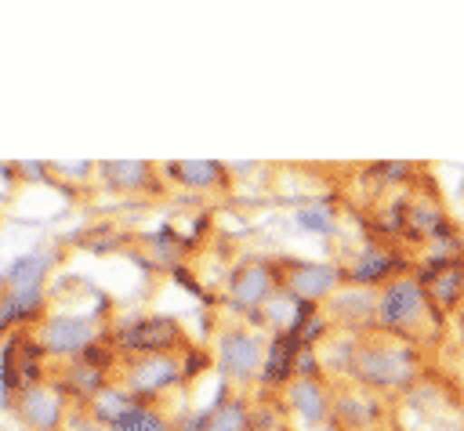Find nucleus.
I'll list each match as a JSON object with an SVG mask.
<instances>
[{
  "instance_id": "obj_30",
  "label": "nucleus",
  "mask_w": 464,
  "mask_h": 431,
  "mask_svg": "<svg viewBox=\"0 0 464 431\" xmlns=\"http://www.w3.org/2000/svg\"><path fill=\"white\" fill-rule=\"evenodd\" d=\"M283 402L276 398H261L257 406H250V427L246 431H286V417H283Z\"/></svg>"
},
{
  "instance_id": "obj_24",
  "label": "nucleus",
  "mask_w": 464,
  "mask_h": 431,
  "mask_svg": "<svg viewBox=\"0 0 464 431\" xmlns=\"http://www.w3.org/2000/svg\"><path fill=\"white\" fill-rule=\"evenodd\" d=\"M145 246H149V257L160 264V268H178V264H185L181 257H185V235L178 232V228H170V225H160V228H152L149 235H145Z\"/></svg>"
},
{
  "instance_id": "obj_17",
  "label": "nucleus",
  "mask_w": 464,
  "mask_h": 431,
  "mask_svg": "<svg viewBox=\"0 0 464 431\" xmlns=\"http://www.w3.org/2000/svg\"><path fill=\"white\" fill-rule=\"evenodd\" d=\"M160 167L145 163V159H102L98 163V181L109 188V192H120V196H145V192H156L160 188Z\"/></svg>"
},
{
  "instance_id": "obj_37",
  "label": "nucleus",
  "mask_w": 464,
  "mask_h": 431,
  "mask_svg": "<svg viewBox=\"0 0 464 431\" xmlns=\"http://www.w3.org/2000/svg\"><path fill=\"white\" fill-rule=\"evenodd\" d=\"M170 279L185 290V293H192V297H199V301H210V293H203V286H199V279L188 272V264H178V268H170Z\"/></svg>"
},
{
  "instance_id": "obj_38",
  "label": "nucleus",
  "mask_w": 464,
  "mask_h": 431,
  "mask_svg": "<svg viewBox=\"0 0 464 431\" xmlns=\"http://www.w3.org/2000/svg\"><path fill=\"white\" fill-rule=\"evenodd\" d=\"M65 431H109V427H105V424H98V420H91V413H87V409H72V413H69Z\"/></svg>"
},
{
  "instance_id": "obj_26",
  "label": "nucleus",
  "mask_w": 464,
  "mask_h": 431,
  "mask_svg": "<svg viewBox=\"0 0 464 431\" xmlns=\"http://www.w3.org/2000/svg\"><path fill=\"white\" fill-rule=\"evenodd\" d=\"M362 181L373 188V192H392V188H410L413 185V167L410 163H370L362 170Z\"/></svg>"
},
{
  "instance_id": "obj_18",
  "label": "nucleus",
  "mask_w": 464,
  "mask_h": 431,
  "mask_svg": "<svg viewBox=\"0 0 464 431\" xmlns=\"http://www.w3.org/2000/svg\"><path fill=\"white\" fill-rule=\"evenodd\" d=\"M51 384L72 402V409H87L91 398L102 395L112 380H109V369H98V366H87V362L72 359V362H62L51 373Z\"/></svg>"
},
{
  "instance_id": "obj_13",
  "label": "nucleus",
  "mask_w": 464,
  "mask_h": 431,
  "mask_svg": "<svg viewBox=\"0 0 464 431\" xmlns=\"http://www.w3.org/2000/svg\"><path fill=\"white\" fill-rule=\"evenodd\" d=\"M413 279L424 286L435 311H453L464 304V257L453 261H417Z\"/></svg>"
},
{
  "instance_id": "obj_34",
  "label": "nucleus",
  "mask_w": 464,
  "mask_h": 431,
  "mask_svg": "<svg viewBox=\"0 0 464 431\" xmlns=\"http://www.w3.org/2000/svg\"><path fill=\"white\" fill-rule=\"evenodd\" d=\"M80 362L98 366V369H112V366L120 362V355H116V348H112V344H109V337H105V340H94V344L80 355Z\"/></svg>"
},
{
  "instance_id": "obj_29",
  "label": "nucleus",
  "mask_w": 464,
  "mask_h": 431,
  "mask_svg": "<svg viewBox=\"0 0 464 431\" xmlns=\"http://www.w3.org/2000/svg\"><path fill=\"white\" fill-rule=\"evenodd\" d=\"M294 225L312 235H334L337 232V210L330 203H304L294 210Z\"/></svg>"
},
{
  "instance_id": "obj_21",
  "label": "nucleus",
  "mask_w": 464,
  "mask_h": 431,
  "mask_svg": "<svg viewBox=\"0 0 464 431\" xmlns=\"http://www.w3.org/2000/svg\"><path fill=\"white\" fill-rule=\"evenodd\" d=\"M54 268V254L47 250H25L18 254L4 275H0V290H33V286H44V279L51 275Z\"/></svg>"
},
{
  "instance_id": "obj_10",
  "label": "nucleus",
  "mask_w": 464,
  "mask_h": 431,
  "mask_svg": "<svg viewBox=\"0 0 464 431\" xmlns=\"http://www.w3.org/2000/svg\"><path fill=\"white\" fill-rule=\"evenodd\" d=\"M406 268H410L406 257H402L395 246L377 243V239H370V243H362L359 250H352V254L344 257V264H341L344 283L370 286V290H381L384 283L406 275Z\"/></svg>"
},
{
  "instance_id": "obj_16",
  "label": "nucleus",
  "mask_w": 464,
  "mask_h": 431,
  "mask_svg": "<svg viewBox=\"0 0 464 431\" xmlns=\"http://www.w3.org/2000/svg\"><path fill=\"white\" fill-rule=\"evenodd\" d=\"M51 297L44 286L33 290H0V333H29L36 330L51 311H47Z\"/></svg>"
},
{
  "instance_id": "obj_14",
  "label": "nucleus",
  "mask_w": 464,
  "mask_h": 431,
  "mask_svg": "<svg viewBox=\"0 0 464 431\" xmlns=\"http://www.w3.org/2000/svg\"><path fill=\"white\" fill-rule=\"evenodd\" d=\"M301 340L294 333H272L268 337V348H265V362H261V373H257V391L261 398H272V395H283L294 380H297V355H301Z\"/></svg>"
},
{
  "instance_id": "obj_3",
  "label": "nucleus",
  "mask_w": 464,
  "mask_h": 431,
  "mask_svg": "<svg viewBox=\"0 0 464 431\" xmlns=\"http://www.w3.org/2000/svg\"><path fill=\"white\" fill-rule=\"evenodd\" d=\"M109 344L120 359L138 355H178L185 344V330L170 315H127L109 322Z\"/></svg>"
},
{
  "instance_id": "obj_9",
  "label": "nucleus",
  "mask_w": 464,
  "mask_h": 431,
  "mask_svg": "<svg viewBox=\"0 0 464 431\" xmlns=\"http://www.w3.org/2000/svg\"><path fill=\"white\" fill-rule=\"evenodd\" d=\"M279 283L283 290H290L301 301L312 304H326L341 286H344V272L334 261H301V257H279Z\"/></svg>"
},
{
  "instance_id": "obj_6",
  "label": "nucleus",
  "mask_w": 464,
  "mask_h": 431,
  "mask_svg": "<svg viewBox=\"0 0 464 431\" xmlns=\"http://www.w3.org/2000/svg\"><path fill=\"white\" fill-rule=\"evenodd\" d=\"M265 348L268 340L254 330V326H225L214 340V362L225 377V384H257V373H261V362H265Z\"/></svg>"
},
{
  "instance_id": "obj_22",
  "label": "nucleus",
  "mask_w": 464,
  "mask_h": 431,
  "mask_svg": "<svg viewBox=\"0 0 464 431\" xmlns=\"http://www.w3.org/2000/svg\"><path fill=\"white\" fill-rule=\"evenodd\" d=\"M250 427V402L243 395H232L228 384H221L218 398L210 402L207 431H246Z\"/></svg>"
},
{
  "instance_id": "obj_35",
  "label": "nucleus",
  "mask_w": 464,
  "mask_h": 431,
  "mask_svg": "<svg viewBox=\"0 0 464 431\" xmlns=\"http://www.w3.org/2000/svg\"><path fill=\"white\" fill-rule=\"evenodd\" d=\"M323 373H326L323 355H319L315 348H301V355H297V377H301V380H319Z\"/></svg>"
},
{
  "instance_id": "obj_7",
  "label": "nucleus",
  "mask_w": 464,
  "mask_h": 431,
  "mask_svg": "<svg viewBox=\"0 0 464 431\" xmlns=\"http://www.w3.org/2000/svg\"><path fill=\"white\" fill-rule=\"evenodd\" d=\"M279 286H283V283H279L276 261L257 257V261H243V264H236V268L228 272L221 301H225V308L236 311V315H254V311H261V308L276 297Z\"/></svg>"
},
{
  "instance_id": "obj_4",
  "label": "nucleus",
  "mask_w": 464,
  "mask_h": 431,
  "mask_svg": "<svg viewBox=\"0 0 464 431\" xmlns=\"http://www.w3.org/2000/svg\"><path fill=\"white\" fill-rule=\"evenodd\" d=\"M33 333L44 344L47 359L72 362L94 340H105L109 337V322H102V315H94V311H51Z\"/></svg>"
},
{
  "instance_id": "obj_28",
  "label": "nucleus",
  "mask_w": 464,
  "mask_h": 431,
  "mask_svg": "<svg viewBox=\"0 0 464 431\" xmlns=\"http://www.w3.org/2000/svg\"><path fill=\"white\" fill-rule=\"evenodd\" d=\"M14 348H18L14 333H11V337H4V344H0V406H7V409H14V398L22 395Z\"/></svg>"
},
{
  "instance_id": "obj_1",
  "label": "nucleus",
  "mask_w": 464,
  "mask_h": 431,
  "mask_svg": "<svg viewBox=\"0 0 464 431\" xmlns=\"http://www.w3.org/2000/svg\"><path fill=\"white\" fill-rule=\"evenodd\" d=\"M348 380L366 388V391H377L381 398H392V395L402 398L424 380L420 344L370 330L359 340V351H355V362L348 369Z\"/></svg>"
},
{
  "instance_id": "obj_31",
  "label": "nucleus",
  "mask_w": 464,
  "mask_h": 431,
  "mask_svg": "<svg viewBox=\"0 0 464 431\" xmlns=\"http://www.w3.org/2000/svg\"><path fill=\"white\" fill-rule=\"evenodd\" d=\"M51 174H54V185L58 188H65V192H72V185H83V181H91V174H98V163H91V159H80V163H51Z\"/></svg>"
},
{
  "instance_id": "obj_19",
  "label": "nucleus",
  "mask_w": 464,
  "mask_h": 431,
  "mask_svg": "<svg viewBox=\"0 0 464 431\" xmlns=\"http://www.w3.org/2000/svg\"><path fill=\"white\" fill-rule=\"evenodd\" d=\"M283 406L301 417L304 424H330V409H334V388L319 377V380H294L283 395Z\"/></svg>"
},
{
  "instance_id": "obj_5",
  "label": "nucleus",
  "mask_w": 464,
  "mask_h": 431,
  "mask_svg": "<svg viewBox=\"0 0 464 431\" xmlns=\"http://www.w3.org/2000/svg\"><path fill=\"white\" fill-rule=\"evenodd\" d=\"M406 431H464V402L453 384L420 380L410 395H402Z\"/></svg>"
},
{
  "instance_id": "obj_27",
  "label": "nucleus",
  "mask_w": 464,
  "mask_h": 431,
  "mask_svg": "<svg viewBox=\"0 0 464 431\" xmlns=\"http://www.w3.org/2000/svg\"><path fill=\"white\" fill-rule=\"evenodd\" d=\"M109 431H174V420L160 413V406L149 402H134Z\"/></svg>"
},
{
  "instance_id": "obj_8",
  "label": "nucleus",
  "mask_w": 464,
  "mask_h": 431,
  "mask_svg": "<svg viewBox=\"0 0 464 431\" xmlns=\"http://www.w3.org/2000/svg\"><path fill=\"white\" fill-rule=\"evenodd\" d=\"M120 384H123L138 402L156 406V402L167 398L178 384H185V377H181V359H178V355L120 359Z\"/></svg>"
},
{
  "instance_id": "obj_20",
  "label": "nucleus",
  "mask_w": 464,
  "mask_h": 431,
  "mask_svg": "<svg viewBox=\"0 0 464 431\" xmlns=\"http://www.w3.org/2000/svg\"><path fill=\"white\" fill-rule=\"evenodd\" d=\"M163 174H170V181L188 192H221L232 181L228 167L218 159H174L163 163Z\"/></svg>"
},
{
  "instance_id": "obj_33",
  "label": "nucleus",
  "mask_w": 464,
  "mask_h": 431,
  "mask_svg": "<svg viewBox=\"0 0 464 431\" xmlns=\"http://www.w3.org/2000/svg\"><path fill=\"white\" fill-rule=\"evenodd\" d=\"M14 170H18V181H29V185H54L51 163H44V159H18Z\"/></svg>"
},
{
  "instance_id": "obj_12",
  "label": "nucleus",
  "mask_w": 464,
  "mask_h": 431,
  "mask_svg": "<svg viewBox=\"0 0 464 431\" xmlns=\"http://www.w3.org/2000/svg\"><path fill=\"white\" fill-rule=\"evenodd\" d=\"M14 413L25 424V431H62L69 424V398L47 380V384L25 388L14 398Z\"/></svg>"
},
{
  "instance_id": "obj_40",
  "label": "nucleus",
  "mask_w": 464,
  "mask_h": 431,
  "mask_svg": "<svg viewBox=\"0 0 464 431\" xmlns=\"http://www.w3.org/2000/svg\"><path fill=\"white\" fill-rule=\"evenodd\" d=\"M254 170H261V167L257 163H243V159L239 163H228V174H254Z\"/></svg>"
},
{
  "instance_id": "obj_39",
  "label": "nucleus",
  "mask_w": 464,
  "mask_h": 431,
  "mask_svg": "<svg viewBox=\"0 0 464 431\" xmlns=\"http://www.w3.org/2000/svg\"><path fill=\"white\" fill-rule=\"evenodd\" d=\"M450 384H453V391L464 402V351H457V359L450 362Z\"/></svg>"
},
{
  "instance_id": "obj_36",
  "label": "nucleus",
  "mask_w": 464,
  "mask_h": 431,
  "mask_svg": "<svg viewBox=\"0 0 464 431\" xmlns=\"http://www.w3.org/2000/svg\"><path fill=\"white\" fill-rule=\"evenodd\" d=\"M207 420H210V406H203V409H181L174 417V431H207Z\"/></svg>"
},
{
  "instance_id": "obj_2",
  "label": "nucleus",
  "mask_w": 464,
  "mask_h": 431,
  "mask_svg": "<svg viewBox=\"0 0 464 431\" xmlns=\"http://www.w3.org/2000/svg\"><path fill=\"white\" fill-rule=\"evenodd\" d=\"M373 330L388 333V337L413 340V344H428L442 333V311H435L424 286L413 279V272H406L377 290Z\"/></svg>"
},
{
  "instance_id": "obj_15",
  "label": "nucleus",
  "mask_w": 464,
  "mask_h": 431,
  "mask_svg": "<svg viewBox=\"0 0 464 431\" xmlns=\"http://www.w3.org/2000/svg\"><path fill=\"white\" fill-rule=\"evenodd\" d=\"M373 308H377V290L344 283L330 301H326V319L344 330V333H370L373 330Z\"/></svg>"
},
{
  "instance_id": "obj_23",
  "label": "nucleus",
  "mask_w": 464,
  "mask_h": 431,
  "mask_svg": "<svg viewBox=\"0 0 464 431\" xmlns=\"http://www.w3.org/2000/svg\"><path fill=\"white\" fill-rule=\"evenodd\" d=\"M14 340H18L14 359H18L22 391H25V388H36V384H47V351H44V344L36 340V333H14Z\"/></svg>"
},
{
  "instance_id": "obj_11",
  "label": "nucleus",
  "mask_w": 464,
  "mask_h": 431,
  "mask_svg": "<svg viewBox=\"0 0 464 431\" xmlns=\"http://www.w3.org/2000/svg\"><path fill=\"white\" fill-rule=\"evenodd\" d=\"M384 417V398L377 391H366L359 384H334V409H330V431H370Z\"/></svg>"
},
{
  "instance_id": "obj_25",
  "label": "nucleus",
  "mask_w": 464,
  "mask_h": 431,
  "mask_svg": "<svg viewBox=\"0 0 464 431\" xmlns=\"http://www.w3.org/2000/svg\"><path fill=\"white\" fill-rule=\"evenodd\" d=\"M138 398L123 388V384H109L102 395H94L91 398V406H87V413H91V420H98V424H105V427H112L130 406H134Z\"/></svg>"
},
{
  "instance_id": "obj_32",
  "label": "nucleus",
  "mask_w": 464,
  "mask_h": 431,
  "mask_svg": "<svg viewBox=\"0 0 464 431\" xmlns=\"http://www.w3.org/2000/svg\"><path fill=\"white\" fill-rule=\"evenodd\" d=\"M178 359H181V377H185V384L188 380H196L203 369H210V362H214V355L207 351V348H196V344H188V348H181L178 351Z\"/></svg>"
}]
</instances>
